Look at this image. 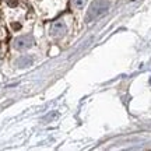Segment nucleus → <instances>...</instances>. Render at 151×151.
<instances>
[{"label":"nucleus","mask_w":151,"mask_h":151,"mask_svg":"<svg viewBox=\"0 0 151 151\" xmlns=\"http://www.w3.org/2000/svg\"><path fill=\"white\" fill-rule=\"evenodd\" d=\"M109 10V1L108 0H97L94 4L91 6V9L88 10L87 14V22H91L94 20H97L98 17H101Z\"/></svg>","instance_id":"obj_1"},{"label":"nucleus","mask_w":151,"mask_h":151,"mask_svg":"<svg viewBox=\"0 0 151 151\" xmlns=\"http://www.w3.org/2000/svg\"><path fill=\"white\" fill-rule=\"evenodd\" d=\"M32 45V38L29 35H24V37H18L14 39L13 46L16 49H27Z\"/></svg>","instance_id":"obj_2"},{"label":"nucleus","mask_w":151,"mask_h":151,"mask_svg":"<svg viewBox=\"0 0 151 151\" xmlns=\"http://www.w3.org/2000/svg\"><path fill=\"white\" fill-rule=\"evenodd\" d=\"M66 32V25H65V22L63 21H56L53 24V25H52V35H53V37H60V35H63V34Z\"/></svg>","instance_id":"obj_3"},{"label":"nucleus","mask_w":151,"mask_h":151,"mask_svg":"<svg viewBox=\"0 0 151 151\" xmlns=\"http://www.w3.org/2000/svg\"><path fill=\"white\" fill-rule=\"evenodd\" d=\"M17 65H18V67H28V66L32 65V58L31 56H22L17 60Z\"/></svg>","instance_id":"obj_4"},{"label":"nucleus","mask_w":151,"mask_h":151,"mask_svg":"<svg viewBox=\"0 0 151 151\" xmlns=\"http://www.w3.org/2000/svg\"><path fill=\"white\" fill-rule=\"evenodd\" d=\"M87 1H88V0H71L70 4L73 9H83V7L87 4Z\"/></svg>","instance_id":"obj_5"},{"label":"nucleus","mask_w":151,"mask_h":151,"mask_svg":"<svg viewBox=\"0 0 151 151\" xmlns=\"http://www.w3.org/2000/svg\"><path fill=\"white\" fill-rule=\"evenodd\" d=\"M150 83H151V80H150Z\"/></svg>","instance_id":"obj_6"}]
</instances>
